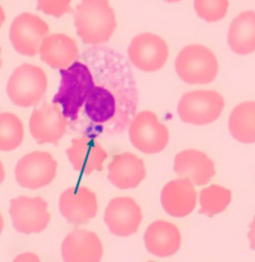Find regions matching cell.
<instances>
[{
	"mask_svg": "<svg viewBox=\"0 0 255 262\" xmlns=\"http://www.w3.org/2000/svg\"><path fill=\"white\" fill-rule=\"evenodd\" d=\"M66 155L72 168L83 175L101 171L108 158L107 151L93 136L74 138Z\"/></svg>",
	"mask_w": 255,
	"mask_h": 262,
	"instance_id": "cell-15",
	"label": "cell"
},
{
	"mask_svg": "<svg viewBox=\"0 0 255 262\" xmlns=\"http://www.w3.org/2000/svg\"><path fill=\"white\" fill-rule=\"evenodd\" d=\"M48 89V78L39 66L24 63L11 73L6 93L9 100L18 107L29 108L39 105Z\"/></svg>",
	"mask_w": 255,
	"mask_h": 262,
	"instance_id": "cell-3",
	"label": "cell"
},
{
	"mask_svg": "<svg viewBox=\"0 0 255 262\" xmlns=\"http://www.w3.org/2000/svg\"><path fill=\"white\" fill-rule=\"evenodd\" d=\"M129 138L133 146L147 155L161 152L169 143V130L152 111L136 114L129 125Z\"/></svg>",
	"mask_w": 255,
	"mask_h": 262,
	"instance_id": "cell-6",
	"label": "cell"
},
{
	"mask_svg": "<svg viewBox=\"0 0 255 262\" xmlns=\"http://www.w3.org/2000/svg\"><path fill=\"white\" fill-rule=\"evenodd\" d=\"M41 59L53 69H64L78 57L76 42L64 34L47 36L40 47Z\"/></svg>",
	"mask_w": 255,
	"mask_h": 262,
	"instance_id": "cell-20",
	"label": "cell"
},
{
	"mask_svg": "<svg viewBox=\"0 0 255 262\" xmlns=\"http://www.w3.org/2000/svg\"><path fill=\"white\" fill-rule=\"evenodd\" d=\"M164 1L170 2V3H175V2H179V1H181V0H164Z\"/></svg>",
	"mask_w": 255,
	"mask_h": 262,
	"instance_id": "cell-32",
	"label": "cell"
},
{
	"mask_svg": "<svg viewBox=\"0 0 255 262\" xmlns=\"http://www.w3.org/2000/svg\"><path fill=\"white\" fill-rule=\"evenodd\" d=\"M49 26L38 15L24 12L17 15L9 29V39L14 50L24 56L34 57L43 40L49 36Z\"/></svg>",
	"mask_w": 255,
	"mask_h": 262,
	"instance_id": "cell-8",
	"label": "cell"
},
{
	"mask_svg": "<svg viewBox=\"0 0 255 262\" xmlns=\"http://www.w3.org/2000/svg\"><path fill=\"white\" fill-rule=\"evenodd\" d=\"M0 55H1V47H0ZM1 66H2V60H1V57H0V68H1Z\"/></svg>",
	"mask_w": 255,
	"mask_h": 262,
	"instance_id": "cell-33",
	"label": "cell"
},
{
	"mask_svg": "<svg viewBox=\"0 0 255 262\" xmlns=\"http://www.w3.org/2000/svg\"><path fill=\"white\" fill-rule=\"evenodd\" d=\"M248 238L250 241V248L255 250V216L253 222L250 225V231L248 233Z\"/></svg>",
	"mask_w": 255,
	"mask_h": 262,
	"instance_id": "cell-28",
	"label": "cell"
},
{
	"mask_svg": "<svg viewBox=\"0 0 255 262\" xmlns=\"http://www.w3.org/2000/svg\"><path fill=\"white\" fill-rule=\"evenodd\" d=\"M4 21H5V12H4L3 7H2L1 4H0V28L2 27V25H3Z\"/></svg>",
	"mask_w": 255,
	"mask_h": 262,
	"instance_id": "cell-30",
	"label": "cell"
},
{
	"mask_svg": "<svg viewBox=\"0 0 255 262\" xmlns=\"http://www.w3.org/2000/svg\"><path fill=\"white\" fill-rule=\"evenodd\" d=\"M231 200L232 193L229 189L219 185H210L200 191L199 212L207 216H214L223 212Z\"/></svg>",
	"mask_w": 255,
	"mask_h": 262,
	"instance_id": "cell-24",
	"label": "cell"
},
{
	"mask_svg": "<svg viewBox=\"0 0 255 262\" xmlns=\"http://www.w3.org/2000/svg\"><path fill=\"white\" fill-rule=\"evenodd\" d=\"M128 54L130 62L137 69L155 72L167 62L169 47L162 37L152 33H141L131 40Z\"/></svg>",
	"mask_w": 255,
	"mask_h": 262,
	"instance_id": "cell-10",
	"label": "cell"
},
{
	"mask_svg": "<svg viewBox=\"0 0 255 262\" xmlns=\"http://www.w3.org/2000/svg\"><path fill=\"white\" fill-rule=\"evenodd\" d=\"M14 174L17 184L23 188L40 189L51 184L55 179L57 162L49 152L35 150L17 162Z\"/></svg>",
	"mask_w": 255,
	"mask_h": 262,
	"instance_id": "cell-7",
	"label": "cell"
},
{
	"mask_svg": "<svg viewBox=\"0 0 255 262\" xmlns=\"http://www.w3.org/2000/svg\"><path fill=\"white\" fill-rule=\"evenodd\" d=\"M12 262H41L38 255L32 252H25L17 255Z\"/></svg>",
	"mask_w": 255,
	"mask_h": 262,
	"instance_id": "cell-27",
	"label": "cell"
},
{
	"mask_svg": "<svg viewBox=\"0 0 255 262\" xmlns=\"http://www.w3.org/2000/svg\"><path fill=\"white\" fill-rule=\"evenodd\" d=\"M145 175L144 162L131 152L115 156L108 167V180L121 190L136 188Z\"/></svg>",
	"mask_w": 255,
	"mask_h": 262,
	"instance_id": "cell-16",
	"label": "cell"
},
{
	"mask_svg": "<svg viewBox=\"0 0 255 262\" xmlns=\"http://www.w3.org/2000/svg\"><path fill=\"white\" fill-rule=\"evenodd\" d=\"M59 209L65 220L72 225H84L98 212V198L84 186L67 188L60 195Z\"/></svg>",
	"mask_w": 255,
	"mask_h": 262,
	"instance_id": "cell-13",
	"label": "cell"
},
{
	"mask_svg": "<svg viewBox=\"0 0 255 262\" xmlns=\"http://www.w3.org/2000/svg\"><path fill=\"white\" fill-rule=\"evenodd\" d=\"M74 26L83 43L101 45L112 38L117 20L109 0H81L75 8Z\"/></svg>",
	"mask_w": 255,
	"mask_h": 262,
	"instance_id": "cell-1",
	"label": "cell"
},
{
	"mask_svg": "<svg viewBox=\"0 0 255 262\" xmlns=\"http://www.w3.org/2000/svg\"><path fill=\"white\" fill-rule=\"evenodd\" d=\"M197 193L193 184L185 178L170 181L163 188L161 203L167 213L175 217L190 214L196 206Z\"/></svg>",
	"mask_w": 255,
	"mask_h": 262,
	"instance_id": "cell-18",
	"label": "cell"
},
{
	"mask_svg": "<svg viewBox=\"0 0 255 262\" xmlns=\"http://www.w3.org/2000/svg\"><path fill=\"white\" fill-rule=\"evenodd\" d=\"M144 244L150 253L158 257L174 255L181 246V234L178 228L166 221H156L144 233Z\"/></svg>",
	"mask_w": 255,
	"mask_h": 262,
	"instance_id": "cell-19",
	"label": "cell"
},
{
	"mask_svg": "<svg viewBox=\"0 0 255 262\" xmlns=\"http://www.w3.org/2000/svg\"><path fill=\"white\" fill-rule=\"evenodd\" d=\"M3 227H4V221H3V217H2V214L0 213V235L3 231Z\"/></svg>",
	"mask_w": 255,
	"mask_h": 262,
	"instance_id": "cell-31",
	"label": "cell"
},
{
	"mask_svg": "<svg viewBox=\"0 0 255 262\" xmlns=\"http://www.w3.org/2000/svg\"><path fill=\"white\" fill-rule=\"evenodd\" d=\"M70 3L71 0H38L37 8L47 15L61 17L71 12Z\"/></svg>",
	"mask_w": 255,
	"mask_h": 262,
	"instance_id": "cell-26",
	"label": "cell"
},
{
	"mask_svg": "<svg viewBox=\"0 0 255 262\" xmlns=\"http://www.w3.org/2000/svg\"><path fill=\"white\" fill-rule=\"evenodd\" d=\"M148 262H155V261H148Z\"/></svg>",
	"mask_w": 255,
	"mask_h": 262,
	"instance_id": "cell-34",
	"label": "cell"
},
{
	"mask_svg": "<svg viewBox=\"0 0 255 262\" xmlns=\"http://www.w3.org/2000/svg\"><path fill=\"white\" fill-rule=\"evenodd\" d=\"M9 214L13 228L26 235L39 234L49 225L48 203L41 197L19 196L10 200Z\"/></svg>",
	"mask_w": 255,
	"mask_h": 262,
	"instance_id": "cell-9",
	"label": "cell"
},
{
	"mask_svg": "<svg viewBox=\"0 0 255 262\" xmlns=\"http://www.w3.org/2000/svg\"><path fill=\"white\" fill-rule=\"evenodd\" d=\"M66 130L67 120L58 105L44 103L33 111L30 118V132L38 143L57 144Z\"/></svg>",
	"mask_w": 255,
	"mask_h": 262,
	"instance_id": "cell-11",
	"label": "cell"
},
{
	"mask_svg": "<svg viewBox=\"0 0 255 262\" xmlns=\"http://www.w3.org/2000/svg\"><path fill=\"white\" fill-rule=\"evenodd\" d=\"M174 171L197 186L207 184L216 174L213 160L206 154L196 149H185L179 152L175 157Z\"/></svg>",
	"mask_w": 255,
	"mask_h": 262,
	"instance_id": "cell-17",
	"label": "cell"
},
{
	"mask_svg": "<svg viewBox=\"0 0 255 262\" xmlns=\"http://www.w3.org/2000/svg\"><path fill=\"white\" fill-rule=\"evenodd\" d=\"M225 107L223 96L210 90H196L182 96L177 112L180 119L192 125H206L221 116Z\"/></svg>",
	"mask_w": 255,
	"mask_h": 262,
	"instance_id": "cell-5",
	"label": "cell"
},
{
	"mask_svg": "<svg viewBox=\"0 0 255 262\" xmlns=\"http://www.w3.org/2000/svg\"><path fill=\"white\" fill-rule=\"evenodd\" d=\"M229 131L239 142H255V101L237 105L229 118Z\"/></svg>",
	"mask_w": 255,
	"mask_h": 262,
	"instance_id": "cell-22",
	"label": "cell"
},
{
	"mask_svg": "<svg viewBox=\"0 0 255 262\" xmlns=\"http://www.w3.org/2000/svg\"><path fill=\"white\" fill-rule=\"evenodd\" d=\"M104 221L109 231L118 237L135 234L142 221L139 205L130 197H116L110 200L105 210Z\"/></svg>",
	"mask_w": 255,
	"mask_h": 262,
	"instance_id": "cell-12",
	"label": "cell"
},
{
	"mask_svg": "<svg viewBox=\"0 0 255 262\" xmlns=\"http://www.w3.org/2000/svg\"><path fill=\"white\" fill-rule=\"evenodd\" d=\"M4 179H5V170H4L2 162L0 161V185L3 183Z\"/></svg>",
	"mask_w": 255,
	"mask_h": 262,
	"instance_id": "cell-29",
	"label": "cell"
},
{
	"mask_svg": "<svg viewBox=\"0 0 255 262\" xmlns=\"http://www.w3.org/2000/svg\"><path fill=\"white\" fill-rule=\"evenodd\" d=\"M227 39L230 49L237 55L244 56L254 52V10H246L233 19Z\"/></svg>",
	"mask_w": 255,
	"mask_h": 262,
	"instance_id": "cell-21",
	"label": "cell"
},
{
	"mask_svg": "<svg viewBox=\"0 0 255 262\" xmlns=\"http://www.w3.org/2000/svg\"><path fill=\"white\" fill-rule=\"evenodd\" d=\"M175 70L179 78L188 84H207L216 79L219 62L208 48L193 44L179 52L175 60Z\"/></svg>",
	"mask_w": 255,
	"mask_h": 262,
	"instance_id": "cell-4",
	"label": "cell"
},
{
	"mask_svg": "<svg viewBox=\"0 0 255 262\" xmlns=\"http://www.w3.org/2000/svg\"><path fill=\"white\" fill-rule=\"evenodd\" d=\"M24 137L22 120L12 113H0V151L16 149L23 143Z\"/></svg>",
	"mask_w": 255,
	"mask_h": 262,
	"instance_id": "cell-23",
	"label": "cell"
},
{
	"mask_svg": "<svg viewBox=\"0 0 255 262\" xmlns=\"http://www.w3.org/2000/svg\"><path fill=\"white\" fill-rule=\"evenodd\" d=\"M103 244L94 232L75 229L70 232L61 245L64 262H101Z\"/></svg>",
	"mask_w": 255,
	"mask_h": 262,
	"instance_id": "cell-14",
	"label": "cell"
},
{
	"mask_svg": "<svg viewBox=\"0 0 255 262\" xmlns=\"http://www.w3.org/2000/svg\"><path fill=\"white\" fill-rule=\"evenodd\" d=\"M194 10L206 23L223 19L229 9V0H194Z\"/></svg>",
	"mask_w": 255,
	"mask_h": 262,
	"instance_id": "cell-25",
	"label": "cell"
},
{
	"mask_svg": "<svg viewBox=\"0 0 255 262\" xmlns=\"http://www.w3.org/2000/svg\"><path fill=\"white\" fill-rule=\"evenodd\" d=\"M60 85L53 97L52 103L61 107L66 119L75 121L91 90L95 85L94 76L90 68L79 61L60 69Z\"/></svg>",
	"mask_w": 255,
	"mask_h": 262,
	"instance_id": "cell-2",
	"label": "cell"
}]
</instances>
